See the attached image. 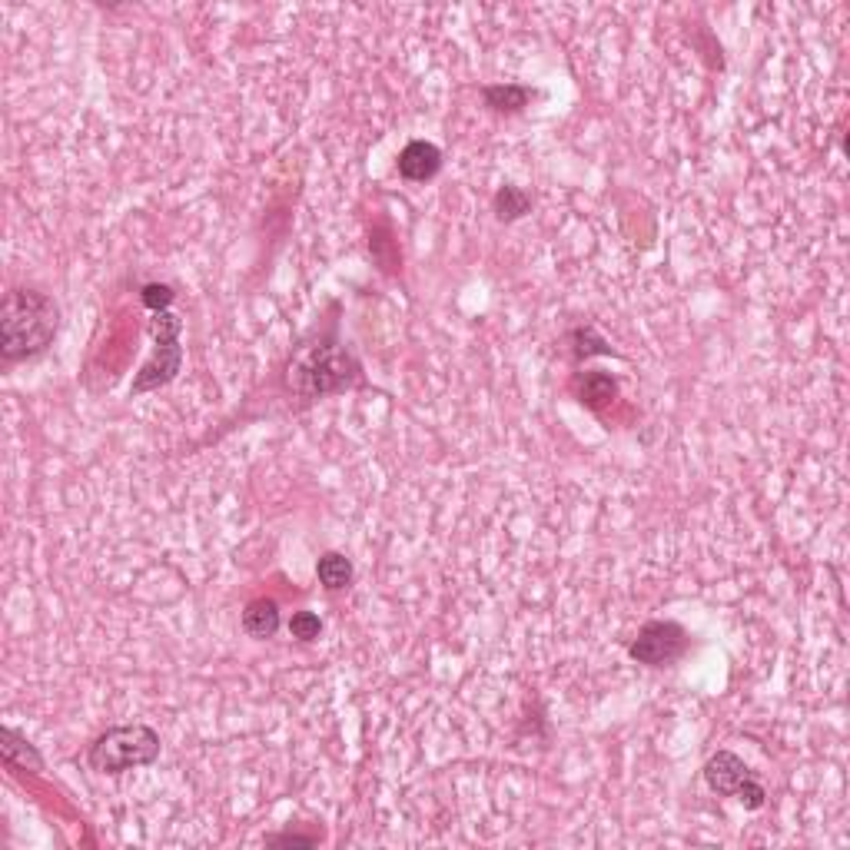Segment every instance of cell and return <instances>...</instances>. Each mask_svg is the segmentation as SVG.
<instances>
[{
    "label": "cell",
    "mask_w": 850,
    "mask_h": 850,
    "mask_svg": "<svg viewBox=\"0 0 850 850\" xmlns=\"http://www.w3.org/2000/svg\"><path fill=\"white\" fill-rule=\"evenodd\" d=\"M60 329V306L40 289H10L0 309V359L7 366L44 356Z\"/></svg>",
    "instance_id": "6da1fadb"
},
{
    "label": "cell",
    "mask_w": 850,
    "mask_h": 850,
    "mask_svg": "<svg viewBox=\"0 0 850 850\" xmlns=\"http://www.w3.org/2000/svg\"><path fill=\"white\" fill-rule=\"evenodd\" d=\"M160 758V734L150 724H117L90 744L87 764L97 774H127Z\"/></svg>",
    "instance_id": "7a4b0ae2"
},
{
    "label": "cell",
    "mask_w": 850,
    "mask_h": 850,
    "mask_svg": "<svg viewBox=\"0 0 850 850\" xmlns=\"http://www.w3.org/2000/svg\"><path fill=\"white\" fill-rule=\"evenodd\" d=\"M150 329H153V339H157V349H153V359L140 369V376L133 379L130 396H143V392L170 386L183 366V346H180L183 319H176L170 309L167 313H153Z\"/></svg>",
    "instance_id": "3957f363"
},
{
    "label": "cell",
    "mask_w": 850,
    "mask_h": 850,
    "mask_svg": "<svg viewBox=\"0 0 850 850\" xmlns=\"http://www.w3.org/2000/svg\"><path fill=\"white\" fill-rule=\"evenodd\" d=\"M299 389L306 396H326V392H342L359 379V366L352 362L349 352H339L333 346H319L296 366Z\"/></svg>",
    "instance_id": "277c9868"
},
{
    "label": "cell",
    "mask_w": 850,
    "mask_h": 850,
    "mask_svg": "<svg viewBox=\"0 0 850 850\" xmlns=\"http://www.w3.org/2000/svg\"><path fill=\"white\" fill-rule=\"evenodd\" d=\"M704 784H708L714 794L741 801L748 811H761L767 801L764 784L754 777L751 767L731 751H718L708 764H704Z\"/></svg>",
    "instance_id": "5b68a950"
},
{
    "label": "cell",
    "mask_w": 850,
    "mask_h": 850,
    "mask_svg": "<svg viewBox=\"0 0 850 850\" xmlns=\"http://www.w3.org/2000/svg\"><path fill=\"white\" fill-rule=\"evenodd\" d=\"M684 651H688V631H684L678 621H648V625L638 631V638L631 641L628 655L635 658L638 665L665 668L671 661H678Z\"/></svg>",
    "instance_id": "8992f818"
},
{
    "label": "cell",
    "mask_w": 850,
    "mask_h": 850,
    "mask_svg": "<svg viewBox=\"0 0 850 850\" xmlns=\"http://www.w3.org/2000/svg\"><path fill=\"white\" fill-rule=\"evenodd\" d=\"M439 170H442V150L429 140H412L406 143V150L399 153V173L412 183L432 180Z\"/></svg>",
    "instance_id": "52a82bcc"
},
{
    "label": "cell",
    "mask_w": 850,
    "mask_h": 850,
    "mask_svg": "<svg viewBox=\"0 0 850 850\" xmlns=\"http://www.w3.org/2000/svg\"><path fill=\"white\" fill-rule=\"evenodd\" d=\"M243 631L256 641L273 638L279 631V605L273 598H256L243 611Z\"/></svg>",
    "instance_id": "ba28073f"
},
{
    "label": "cell",
    "mask_w": 850,
    "mask_h": 850,
    "mask_svg": "<svg viewBox=\"0 0 850 850\" xmlns=\"http://www.w3.org/2000/svg\"><path fill=\"white\" fill-rule=\"evenodd\" d=\"M482 97H485V103H489L492 110H499V113H518V110L528 107V100L538 97V90L525 87V84H492V87L482 90Z\"/></svg>",
    "instance_id": "9c48e42d"
},
{
    "label": "cell",
    "mask_w": 850,
    "mask_h": 850,
    "mask_svg": "<svg viewBox=\"0 0 850 850\" xmlns=\"http://www.w3.org/2000/svg\"><path fill=\"white\" fill-rule=\"evenodd\" d=\"M0 748H4V761L7 764H17V767H27V771H44V758L37 754V748L30 744L24 734L14 731V728H4L0 734Z\"/></svg>",
    "instance_id": "30bf717a"
},
{
    "label": "cell",
    "mask_w": 850,
    "mask_h": 850,
    "mask_svg": "<svg viewBox=\"0 0 850 850\" xmlns=\"http://www.w3.org/2000/svg\"><path fill=\"white\" fill-rule=\"evenodd\" d=\"M316 578H319V585L329 588V592H342V588H349L352 582V562L339 552H326L316 562Z\"/></svg>",
    "instance_id": "8fae6325"
},
{
    "label": "cell",
    "mask_w": 850,
    "mask_h": 850,
    "mask_svg": "<svg viewBox=\"0 0 850 850\" xmlns=\"http://www.w3.org/2000/svg\"><path fill=\"white\" fill-rule=\"evenodd\" d=\"M578 396H582V402H588L592 409H601L618 396V382L611 379L608 372H585V376L578 379Z\"/></svg>",
    "instance_id": "7c38bea8"
},
{
    "label": "cell",
    "mask_w": 850,
    "mask_h": 850,
    "mask_svg": "<svg viewBox=\"0 0 850 850\" xmlns=\"http://www.w3.org/2000/svg\"><path fill=\"white\" fill-rule=\"evenodd\" d=\"M492 206H495V216H499L502 223H515V220H522V216L532 210V196H528L522 186H502L499 193H495V200H492Z\"/></svg>",
    "instance_id": "4fadbf2b"
},
{
    "label": "cell",
    "mask_w": 850,
    "mask_h": 850,
    "mask_svg": "<svg viewBox=\"0 0 850 850\" xmlns=\"http://www.w3.org/2000/svg\"><path fill=\"white\" fill-rule=\"evenodd\" d=\"M319 631H323V621L313 611H296L293 621H289V635L299 638V641H316Z\"/></svg>",
    "instance_id": "5bb4252c"
},
{
    "label": "cell",
    "mask_w": 850,
    "mask_h": 850,
    "mask_svg": "<svg viewBox=\"0 0 850 850\" xmlns=\"http://www.w3.org/2000/svg\"><path fill=\"white\" fill-rule=\"evenodd\" d=\"M173 299H176V293H173V286H167V283L143 286V306L153 309V313H167V309L173 306Z\"/></svg>",
    "instance_id": "9a60e30c"
},
{
    "label": "cell",
    "mask_w": 850,
    "mask_h": 850,
    "mask_svg": "<svg viewBox=\"0 0 850 850\" xmlns=\"http://www.w3.org/2000/svg\"><path fill=\"white\" fill-rule=\"evenodd\" d=\"M575 342H582V346H575V356H592V352H601V356H611V346L605 339H601L595 329H578V333L572 336Z\"/></svg>",
    "instance_id": "2e32d148"
},
{
    "label": "cell",
    "mask_w": 850,
    "mask_h": 850,
    "mask_svg": "<svg viewBox=\"0 0 850 850\" xmlns=\"http://www.w3.org/2000/svg\"><path fill=\"white\" fill-rule=\"evenodd\" d=\"M266 844L269 847H316L319 844V837H303V834H273V837H266Z\"/></svg>",
    "instance_id": "e0dca14e"
}]
</instances>
